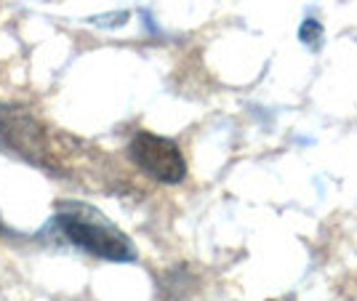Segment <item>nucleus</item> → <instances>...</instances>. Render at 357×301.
I'll return each mask as SVG.
<instances>
[{"instance_id": "nucleus-4", "label": "nucleus", "mask_w": 357, "mask_h": 301, "mask_svg": "<svg viewBox=\"0 0 357 301\" xmlns=\"http://www.w3.org/2000/svg\"><path fill=\"white\" fill-rule=\"evenodd\" d=\"M298 40L317 51L320 43H323V24H320L314 16H307V19L301 22V27H298Z\"/></svg>"}, {"instance_id": "nucleus-2", "label": "nucleus", "mask_w": 357, "mask_h": 301, "mask_svg": "<svg viewBox=\"0 0 357 301\" xmlns=\"http://www.w3.org/2000/svg\"><path fill=\"white\" fill-rule=\"evenodd\" d=\"M128 157L142 173L160 184H178L187 176V160L176 141L168 136L139 131L128 144Z\"/></svg>"}, {"instance_id": "nucleus-3", "label": "nucleus", "mask_w": 357, "mask_h": 301, "mask_svg": "<svg viewBox=\"0 0 357 301\" xmlns=\"http://www.w3.org/2000/svg\"><path fill=\"white\" fill-rule=\"evenodd\" d=\"M0 144L32 166L54 171L51 152L45 144V128L24 107L0 105Z\"/></svg>"}, {"instance_id": "nucleus-1", "label": "nucleus", "mask_w": 357, "mask_h": 301, "mask_svg": "<svg viewBox=\"0 0 357 301\" xmlns=\"http://www.w3.org/2000/svg\"><path fill=\"white\" fill-rule=\"evenodd\" d=\"M51 226L75 248L102 261H136V248L118 226L99 208L77 200H64L56 206Z\"/></svg>"}, {"instance_id": "nucleus-5", "label": "nucleus", "mask_w": 357, "mask_h": 301, "mask_svg": "<svg viewBox=\"0 0 357 301\" xmlns=\"http://www.w3.org/2000/svg\"><path fill=\"white\" fill-rule=\"evenodd\" d=\"M6 232H8V229H6V224H3V222H0V235H6Z\"/></svg>"}]
</instances>
